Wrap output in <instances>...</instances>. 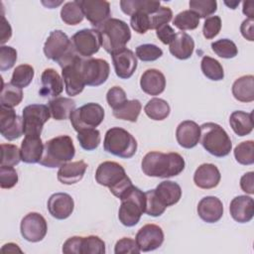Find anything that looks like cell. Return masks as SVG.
Returning <instances> with one entry per match:
<instances>
[{
    "mask_svg": "<svg viewBox=\"0 0 254 254\" xmlns=\"http://www.w3.org/2000/svg\"><path fill=\"white\" fill-rule=\"evenodd\" d=\"M1 251L3 252V253H6V252H16V251H18V252H22V250L18 247V245L17 244H15V243H7V244H4L3 245V247L1 248Z\"/></svg>",
    "mask_w": 254,
    "mask_h": 254,
    "instance_id": "61",
    "label": "cell"
},
{
    "mask_svg": "<svg viewBox=\"0 0 254 254\" xmlns=\"http://www.w3.org/2000/svg\"><path fill=\"white\" fill-rule=\"evenodd\" d=\"M156 36L159 38V40L163 44L170 45L174 40L176 33H175V30L169 24H166L156 30Z\"/></svg>",
    "mask_w": 254,
    "mask_h": 254,
    "instance_id": "56",
    "label": "cell"
},
{
    "mask_svg": "<svg viewBox=\"0 0 254 254\" xmlns=\"http://www.w3.org/2000/svg\"><path fill=\"white\" fill-rule=\"evenodd\" d=\"M135 241L142 252L156 250L164 242L163 229L157 224H146L138 230Z\"/></svg>",
    "mask_w": 254,
    "mask_h": 254,
    "instance_id": "17",
    "label": "cell"
},
{
    "mask_svg": "<svg viewBox=\"0 0 254 254\" xmlns=\"http://www.w3.org/2000/svg\"><path fill=\"white\" fill-rule=\"evenodd\" d=\"M199 127V142L205 151L217 158L225 157L230 153L232 149L231 139L220 125L206 122Z\"/></svg>",
    "mask_w": 254,
    "mask_h": 254,
    "instance_id": "5",
    "label": "cell"
},
{
    "mask_svg": "<svg viewBox=\"0 0 254 254\" xmlns=\"http://www.w3.org/2000/svg\"><path fill=\"white\" fill-rule=\"evenodd\" d=\"M212 51L222 59H233L238 54L235 43L229 39H220L211 43Z\"/></svg>",
    "mask_w": 254,
    "mask_h": 254,
    "instance_id": "45",
    "label": "cell"
},
{
    "mask_svg": "<svg viewBox=\"0 0 254 254\" xmlns=\"http://www.w3.org/2000/svg\"><path fill=\"white\" fill-rule=\"evenodd\" d=\"M140 86L141 89L149 95H159L165 90L166 77L159 69L149 68L141 75Z\"/></svg>",
    "mask_w": 254,
    "mask_h": 254,
    "instance_id": "25",
    "label": "cell"
},
{
    "mask_svg": "<svg viewBox=\"0 0 254 254\" xmlns=\"http://www.w3.org/2000/svg\"><path fill=\"white\" fill-rule=\"evenodd\" d=\"M196 211L204 222L214 223L220 220L223 215V204L216 196H204L199 200Z\"/></svg>",
    "mask_w": 254,
    "mask_h": 254,
    "instance_id": "20",
    "label": "cell"
},
{
    "mask_svg": "<svg viewBox=\"0 0 254 254\" xmlns=\"http://www.w3.org/2000/svg\"><path fill=\"white\" fill-rule=\"evenodd\" d=\"M199 24L198 16L190 10H184L173 19V25L181 31L194 30Z\"/></svg>",
    "mask_w": 254,
    "mask_h": 254,
    "instance_id": "41",
    "label": "cell"
},
{
    "mask_svg": "<svg viewBox=\"0 0 254 254\" xmlns=\"http://www.w3.org/2000/svg\"><path fill=\"white\" fill-rule=\"evenodd\" d=\"M155 192L167 207L178 203L182 197L181 186L172 181H164L160 183L156 187Z\"/></svg>",
    "mask_w": 254,
    "mask_h": 254,
    "instance_id": "30",
    "label": "cell"
},
{
    "mask_svg": "<svg viewBox=\"0 0 254 254\" xmlns=\"http://www.w3.org/2000/svg\"><path fill=\"white\" fill-rule=\"evenodd\" d=\"M64 90V79L54 68H46L41 75V88L39 94L42 97H58Z\"/></svg>",
    "mask_w": 254,
    "mask_h": 254,
    "instance_id": "24",
    "label": "cell"
},
{
    "mask_svg": "<svg viewBox=\"0 0 254 254\" xmlns=\"http://www.w3.org/2000/svg\"><path fill=\"white\" fill-rule=\"evenodd\" d=\"M235 160L244 166L254 163V142L252 140L239 143L233 151Z\"/></svg>",
    "mask_w": 254,
    "mask_h": 254,
    "instance_id": "43",
    "label": "cell"
},
{
    "mask_svg": "<svg viewBox=\"0 0 254 254\" xmlns=\"http://www.w3.org/2000/svg\"><path fill=\"white\" fill-rule=\"evenodd\" d=\"M229 124L233 132L240 137L250 134L254 127L252 112L242 110L232 112L229 117Z\"/></svg>",
    "mask_w": 254,
    "mask_h": 254,
    "instance_id": "32",
    "label": "cell"
},
{
    "mask_svg": "<svg viewBox=\"0 0 254 254\" xmlns=\"http://www.w3.org/2000/svg\"><path fill=\"white\" fill-rule=\"evenodd\" d=\"M137 141L132 134L121 127H112L105 133L104 150L122 159L132 158L137 151Z\"/></svg>",
    "mask_w": 254,
    "mask_h": 254,
    "instance_id": "7",
    "label": "cell"
},
{
    "mask_svg": "<svg viewBox=\"0 0 254 254\" xmlns=\"http://www.w3.org/2000/svg\"><path fill=\"white\" fill-rule=\"evenodd\" d=\"M87 169V164L80 160L75 162H68L58 171V180L64 185H73L82 180L85 171Z\"/></svg>",
    "mask_w": 254,
    "mask_h": 254,
    "instance_id": "27",
    "label": "cell"
},
{
    "mask_svg": "<svg viewBox=\"0 0 254 254\" xmlns=\"http://www.w3.org/2000/svg\"><path fill=\"white\" fill-rule=\"evenodd\" d=\"M24 134L40 136L45 123L50 119L51 112L48 105L30 104L23 109Z\"/></svg>",
    "mask_w": 254,
    "mask_h": 254,
    "instance_id": "11",
    "label": "cell"
},
{
    "mask_svg": "<svg viewBox=\"0 0 254 254\" xmlns=\"http://www.w3.org/2000/svg\"><path fill=\"white\" fill-rule=\"evenodd\" d=\"M103 107L95 102L86 103L76 108L70 115V123L73 129L78 132L86 128H95L101 124L104 119Z\"/></svg>",
    "mask_w": 254,
    "mask_h": 254,
    "instance_id": "9",
    "label": "cell"
},
{
    "mask_svg": "<svg viewBox=\"0 0 254 254\" xmlns=\"http://www.w3.org/2000/svg\"><path fill=\"white\" fill-rule=\"evenodd\" d=\"M141 251L136 243V241L130 237H123L119 239L115 246H114V253L115 254H139Z\"/></svg>",
    "mask_w": 254,
    "mask_h": 254,
    "instance_id": "55",
    "label": "cell"
},
{
    "mask_svg": "<svg viewBox=\"0 0 254 254\" xmlns=\"http://www.w3.org/2000/svg\"><path fill=\"white\" fill-rule=\"evenodd\" d=\"M17 61V51L10 46L0 47V70L5 71L12 68Z\"/></svg>",
    "mask_w": 254,
    "mask_h": 254,
    "instance_id": "50",
    "label": "cell"
},
{
    "mask_svg": "<svg viewBox=\"0 0 254 254\" xmlns=\"http://www.w3.org/2000/svg\"><path fill=\"white\" fill-rule=\"evenodd\" d=\"M96 29L101 37V47L110 55L124 49L131 39L128 24L120 19L110 18Z\"/></svg>",
    "mask_w": 254,
    "mask_h": 254,
    "instance_id": "4",
    "label": "cell"
},
{
    "mask_svg": "<svg viewBox=\"0 0 254 254\" xmlns=\"http://www.w3.org/2000/svg\"><path fill=\"white\" fill-rule=\"evenodd\" d=\"M185 159L179 153H147L141 162L143 173L148 177L168 179L180 175L185 169Z\"/></svg>",
    "mask_w": 254,
    "mask_h": 254,
    "instance_id": "1",
    "label": "cell"
},
{
    "mask_svg": "<svg viewBox=\"0 0 254 254\" xmlns=\"http://www.w3.org/2000/svg\"><path fill=\"white\" fill-rule=\"evenodd\" d=\"M120 200L121 204L118 210L119 221L127 227L135 226L139 222L141 215L145 212V192L133 185Z\"/></svg>",
    "mask_w": 254,
    "mask_h": 254,
    "instance_id": "6",
    "label": "cell"
},
{
    "mask_svg": "<svg viewBox=\"0 0 254 254\" xmlns=\"http://www.w3.org/2000/svg\"><path fill=\"white\" fill-rule=\"evenodd\" d=\"M80 7L87 21L98 28L110 19V3L105 0H79Z\"/></svg>",
    "mask_w": 254,
    "mask_h": 254,
    "instance_id": "16",
    "label": "cell"
},
{
    "mask_svg": "<svg viewBox=\"0 0 254 254\" xmlns=\"http://www.w3.org/2000/svg\"><path fill=\"white\" fill-rule=\"evenodd\" d=\"M21 158L26 164H36L39 163L43 151L44 144L40 136L25 135L24 140L21 143Z\"/></svg>",
    "mask_w": 254,
    "mask_h": 254,
    "instance_id": "26",
    "label": "cell"
},
{
    "mask_svg": "<svg viewBox=\"0 0 254 254\" xmlns=\"http://www.w3.org/2000/svg\"><path fill=\"white\" fill-rule=\"evenodd\" d=\"M253 6H254V3L251 2V1L250 2L249 1L243 2L242 12H243L244 15L248 16L249 19H253V17H254V8H253Z\"/></svg>",
    "mask_w": 254,
    "mask_h": 254,
    "instance_id": "60",
    "label": "cell"
},
{
    "mask_svg": "<svg viewBox=\"0 0 254 254\" xmlns=\"http://www.w3.org/2000/svg\"><path fill=\"white\" fill-rule=\"evenodd\" d=\"M144 111L146 115L152 120L162 121L170 115L171 108L165 99L154 97L146 103Z\"/></svg>",
    "mask_w": 254,
    "mask_h": 254,
    "instance_id": "35",
    "label": "cell"
},
{
    "mask_svg": "<svg viewBox=\"0 0 254 254\" xmlns=\"http://www.w3.org/2000/svg\"><path fill=\"white\" fill-rule=\"evenodd\" d=\"M189 5L190 10L195 13L199 19H206L217 10V2L215 0H190Z\"/></svg>",
    "mask_w": 254,
    "mask_h": 254,
    "instance_id": "44",
    "label": "cell"
},
{
    "mask_svg": "<svg viewBox=\"0 0 254 254\" xmlns=\"http://www.w3.org/2000/svg\"><path fill=\"white\" fill-rule=\"evenodd\" d=\"M61 18L66 25H77L82 22L84 14L80 7L79 1H69L63 5L61 9Z\"/></svg>",
    "mask_w": 254,
    "mask_h": 254,
    "instance_id": "36",
    "label": "cell"
},
{
    "mask_svg": "<svg viewBox=\"0 0 254 254\" xmlns=\"http://www.w3.org/2000/svg\"><path fill=\"white\" fill-rule=\"evenodd\" d=\"M81 71L85 85L98 86L107 80L110 66L107 61L103 59L82 58Z\"/></svg>",
    "mask_w": 254,
    "mask_h": 254,
    "instance_id": "13",
    "label": "cell"
},
{
    "mask_svg": "<svg viewBox=\"0 0 254 254\" xmlns=\"http://www.w3.org/2000/svg\"><path fill=\"white\" fill-rule=\"evenodd\" d=\"M22 161L21 150L13 144H1V166L14 167Z\"/></svg>",
    "mask_w": 254,
    "mask_h": 254,
    "instance_id": "47",
    "label": "cell"
},
{
    "mask_svg": "<svg viewBox=\"0 0 254 254\" xmlns=\"http://www.w3.org/2000/svg\"><path fill=\"white\" fill-rule=\"evenodd\" d=\"M2 81V88L0 94V104L1 106L11 107L17 106L21 103L23 99V91L22 88H19L13 85L11 82L4 83Z\"/></svg>",
    "mask_w": 254,
    "mask_h": 254,
    "instance_id": "37",
    "label": "cell"
},
{
    "mask_svg": "<svg viewBox=\"0 0 254 254\" xmlns=\"http://www.w3.org/2000/svg\"><path fill=\"white\" fill-rule=\"evenodd\" d=\"M105 243L104 241L96 236L89 235L86 237L81 236L79 245V254H104Z\"/></svg>",
    "mask_w": 254,
    "mask_h": 254,
    "instance_id": "42",
    "label": "cell"
},
{
    "mask_svg": "<svg viewBox=\"0 0 254 254\" xmlns=\"http://www.w3.org/2000/svg\"><path fill=\"white\" fill-rule=\"evenodd\" d=\"M240 32L241 35L243 36V38H245L246 40L252 42L254 41V21L253 19H245L241 26H240Z\"/></svg>",
    "mask_w": 254,
    "mask_h": 254,
    "instance_id": "58",
    "label": "cell"
},
{
    "mask_svg": "<svg viewBox=\"0 0 254 254\" xmlns=\"http://www.w3.org/2000/svg\"><path fill=\"white\" fill-rule=\"evenodd\" d=\"M81 57L75 55L61 66L65 92L69 96L78 95L85 86L81 71Z\"/></svg>",
    "mask_w": 254,
    "mask_h": 254,
    "instance_id": "10",
    "label": "cell"
},
{
    "mask_svg": "<svg viewBox=\"0 0 254 254\" xmlns=\"http://www.w3.org/2000/svg\"><path fill=\"white\" fill-rule=\"evenodd\" d=\"M75 148L68 135H60L44 144L40 164L47 168H60L73 159Z\"/></svg>",
    "mask_w": 254,
    "mask_h": 254,
    "instance_id": "3",
    "label": "cell"
},
{
    "mask_svg": "<svg viewBox=\"0 0 254 254\" xmlns=\"http://www.w3.org/2000/svg\"><path fill=\"white\" fill-rule=\"evenodd\" d=\"M76 103L69 97L58 96L48 102V107L51 112V116L58 121L68 119L71 113L76 109Z\"/></svg>",
    "mask_w": 254,
    "mask_h": 254,
    "instance_id": "29",
    "label": "cell"
},
{
    "mask_svg": "<svg viewBox=\"0 0 254 254\" xmlns=\"http://www.w3.org/2000/svg\"><path fill=\"white\" fill-rule=\"evenodd\" d=\"M241 190L249 194L254 193V173L248 172L244 174L240 179Z\"/></svg>",
    "mask_w": 254,
    "mask_h": 254,
    "instance_id": "57",
    "label": "cell"
},
{
    "mask_svg": "<svg viewBox=\"0 0 254 254\" xmlns=\"http://www.w3.org/2000/svg\"><path fill=\"white\" fill-rule=\"evenodd\" d=\"M145 196H146V205H145L146 214L153 217H157L162 215L165 212L167 206L157 196L155 192V189L147 190L145 192Z\"/></svg>",
    "mask_w": 254,
    "mask_h": 254,
    "instance_id": "46",
    "label": "cell"
},
{
    "mask_svg": "<svg viewBox=\"0 0 254 254\" xmlns=\"http://www.w3.org/2000/svg\"><path fill=\"white\" fill-rule=\"evenodd\" d=\"M200 68L204 76L210 80L218 81L222 80L224 77V71L221 64L208 56H204L200 62Z\"/></svg>",
    "mask_w": 254,
    "mask_h": 254,
    "instance_id": "38",
    "label": "cell"
},
{
    "mask_svg": "<svg viewBox=\"0 0 254 254\" xmlns=\"http://www.w3.org/2000/svg\"><path fill=\"white\" fill-rule=\"evenodd\" d=\"M74 52L81 58H91L101 47V37L97 29H82L70 39Z\"/></svg>",
    "mask_w": 254,
    "mask_h": 254,
    "instance_id": "12",
    "label": "cell"
},
{
    "mask_svg": "<svg viewBox=\"0 0 254 254\" xmlns=\"http://www.w3.org/2000/svg\"><path fill=\"white\" fill-rule=\"evenodd\" d=\"M161 6L160 1L152 0H122L120 1V8L122 12L128 16H132L136 12L142 11L148 14L156 12Z\"/></svg>",
    "mask_w": 254,
    "mask_h": 254,
    "instance_id": "33",
    "label": "cell"
},
{
    "mask_svg": "<svg viewBox=\"0 0 254 254\" xmlns=\"http://www.w3.org/2000/svg\"><path fill=\"white\" fill-rule=\"evenodd\" d=\"M173 18V11L171 8L166 6H160V8L149 14V22H150V30H157L161 26L168 24Z\"/></svg>",
    "mask_w": 254,
    "mask_h": 254,
    "instance_id": "49",
    "label": "cell"
},
{
    "mask_svg": "<svg viewBox=\"0 0 254 254\" xmlns=\"http://www.w3.org/2000/svg\"><path fill=\"white\" fill-rule=\"evenodd\" d=\"M0 31H1V39H0V43L3 46L7 41L10 40L11 36H12V29L11 26L9 24V22L5 19L4 15L1 16V27H0Z\"/></svg>",
    "mask_w": 254,
    "mask_h": 254,
    "instance_id": "59",
    "label": "cell"
},
{
    "mask_svg": "<svg viewBox=\"0 0 254 254\" xmlns=\"http://www.w3.org/2000/svg\"><path fill=\"white\" fill-rule=\"evenodd\" d=\"M48 231V224L45 217L38 212L26 214L20 224V232L23 238L29 242L42 241Z\"/></svg>",
    "mask_w": 254,
    "mask_h": 254,
    "instance_id": "14",
    "label": "cell"
},
{
    "mask_svg": "<svg viewBox=\"0 0 254 254\" xmlns=\"http://www.w3.org/2000/svg\"><path fill=\"white\" fill-rule=\"evenodd\" d=\"M169 50L175 58L179 60H188L193 53L194 41L186 32H179L170 44Z\"/></svg>",
    "mask_w": 254,
    "mask_h": 254,
    "instance_id": "28",
    "label": "cell"
},
{
    "mask_svg": "<svg viewBox=\"0 0 254 254\" xmlns=\"http://www.w3.org/2000/svg\"><path fill=\"white\" fill-rule=\"evenodd\" d=\"M111 58L115 73L119 78L127 79L133 75L137 68V58L131 50L124 48L111 54Z\"/></svg>",
    "mask_w": 254,
    "mask_h": 254,
    "instance_id": "18",
    "label": "cell"
},
{
    "mask_svg": "<svg viewBox=\"0 0 254 254\" xmlns=\"http://www.w3.org/2000/svg\"><path fill=\"white\" fill-rule=\"evenodd\" d=\"M221 30V19L219 16H210L204 20L202 34L206 40L216 37Z\"/></svg>",
    "mask_w": 254,
    "mask_h": 254,
    "instance_id": "52",
    "label": "cell"
},
{
    "mask_svg": "<svg viewBox=\"0 0 254 254\" xmlns=\"http://www.w3.org/2000/svg\"><path fill=\"white\" fill-rule=\"evenodd\" d=\"M136 58L142 62H154L163 56L161 48L154 44H143L136 48Z\"/></svg>",
    "mask_w": 254,
    "mask_h": 254,
    "instance_id": "48",
    "label": "cell"
},
{
    "mask_svg": "<svg viewBox=\"0 0 254 254\" xmlns=\"http://www.w3.org/2000/svg\"><path fill=\"white\" fill-rule=\"evenodd\" d=\"M232 94L240 102H252L254 100V76L242 75L232 84Z\"/></svg>",
    "mask_w": 254,
    "mask_h": 254,
    "instance_id": "31",
    "label": "cell"
},
{
    "mask_svg": "<svg viewBox=\"0 0 254 254\" xmlns=\"http://www.w3.org/2000/svg\"><path fill=\"white\" fill-rule=\"evenodd\" d=\"M221 179L218 168L209 163L201 164L193 174V183L203 190H210L218 186Z\"/></svg>",
    "mask_w": 254,
    "mask_h": 254,
    "instance_id": "22",
    "label": "cell"
},
{
    "mask_svg": "<svg viewBox=\"0 0 254 254\" xmlns=\"http://www.w3.org/2000/svg\"><path fill=\"white\" fill-rule=\"evenodd\" d=\"M0 132L1 135L9 141L20 138L24 134L23 117L17 115L13 108L1 106Z\"/></svg>",
    "mask_w": 254,
    "mask_h": 254,
    "instance_id": "15",
    "label": "cell"
},
{
    "mask_svg": "<svg viewBox=\"0 0 254 254\" xmlns=\"http://www.w3.org/2000/svg\"><path fill=\"white\" fill-rule=\"evenodd\" d=\"M131 28L138 34H145L148 30H150V22H149V14L146 12H136L131 16L130 19Z\"/></svg>",
    "mask_w": 254,
    "mask_h": 254,
    "instance_id": "53",
    "label": "cell"
},
{
    "mask_svg": "<svg viewBox=\"0 0 254 254\" xmlns=\"http://www.w3.org/2000/svg\"><path fill=\"white\" fill-rule=\"evenodd\" d=\"M34 74V67L30 64H23L16 66L12 73L10 82L19 88H25L32 82Z\"/></svg>",
    "mask_w": 254,
    "mask_h": 254,
    "instance_id": "39",
    "label": "cell"
},
{
    "mask_svg": "<svg viewBox=\"0 0 254 254\" xmlns=\"http://www.w3.org/2000/svg\"><path fill=\"white\" fill-rule=\"evenodd\" d=\"M18 174L13 167L1 166L0 168V187L2 189H12L18 183Z\"/></svg>",
    "mask_w": 254,
    "mask_h": 254,
    "instance_id": "51",
    "label": "cell"
},
{
    "mask_svg": "<svg viewBox=\"0 0 254 254\" xmlns=\"http://www.w3.org/2000/svg\"><path fill=\"white\" fill-rule=\"evenodd\" d=\"M142 109V104L138 99L126 100L123 104L115 109H112L113 116L117 119L136 122Z\"/></svg>",
    "mask_w": 254,
    "mask_h": 254,
    "instance_id": "34",
    "label": "cell"
},
{
    "mask_svg": "<svg viewBox=\"0 0 254 254\" xmlns=\"http://www.w3.org/2000/svg\"><path fill=\"white\" fill-rule=\"evenodd\" d=\"M200 127L192 120L181 122L176 130V139L179 145L186 149L195 147L199 142Z\"/></svg>",
    "mask_w": 254,
    "mask_h": 254,
    "instance_id": "21",
    "label": "cell"
},
{
    "mask_svg": "<svg viewBox=\"0 0 254 254\" xmlns=\"http://www.w3.org/2000/svg\"><path fill=\"white\" fill-rule=\"evenodd\" d=\"M47 207L54 218L63 220L69 217L72 213L74 201L66 192H56L49 197Z\"/></svg>",
    "mask_w": 254,
    "mask_h": 254,
    "instance_id": "19",
    "label": "cell"
},
{
    "mask_svg": "<svg viewBox=\"0 0 254 254\" xmlns=\"http://www.w3.org/2000/svg\"><path fill=\"white\" fill-rule=\"evenodd\" d=\"M224 3H225V5H227L229 8H231V9H235V8H236V6L240 3V1H231L230 3H229V2H227V1H225Z\"/></svg>",
    "mask_w": 254,
    "mask_h": 254,
    "instance_id": "62",
    "label": "cell"
},
{
    "mask_svg": "<svg viewBox=\"0 0 254 254\" xmlns=\"http://www.w3.org/2000/svg\"><path fill=\"white\" fill-rule=\"evenodd\" d=\"M95 180L100 186L108 188L113 195L119 199L133 186L124 168L112 161H105L99 164L95 172Z\"/></svg>",
    "mask_w": 254,
    "mask_h": 254,
    "instance_id": "2",
    "label": "cell"
},
{
    "mask_svg": "<svg viewBox=\"0 0 254 254\" xmlns=\"http://www.w3.org/2000/svg\"><path fill=\"white\" fill-rule=\"evenodd\" d=\"M126 100H127L126 92L120 86H113L106 93V101L112 109L117 108L118 106L123 104Z\"/></svg>",
    "mask_w": 254,
    "mask_h": 254,
    "instance_id": "54",
    "label": "cell"
},
{
    "mask_svg": "<svg viewBox=\"0 0 254 254\" xmlns=\"http://www.w3.org/2000/svg\"><path fill=\"white\" fill-rule=\"evenodd\" d=\"M229 211L231 217L239 222H249L254 215V200L248 195L235 196L229 205Z\"/></svg>",
    "mask_w": 254,
    "mask_h": 254,
    "instance_id": "23",
    "label": "cell"
},
{
    "mask_svg": "<svg viewBox=\"0 0 254 254\" xmlns=\"http://www.w3.org/2000/svg\"><path fill=\"white\" fill-rule=\"evenodd\" d=\"M44 54L47 59L58 63L60 66L77 55L70 39L61 30H54L50 33L44 44Z\"/></svg>",
    "mask_w": 254,
    "mask_h": 254,
    "instance_id": "8",
    "label": "cell"
},
{
    "mask_svg": "<svg viewBox=\"0 0 254 254\" xmlns=\"http://www.w3.org/2000/svg\"><path fill=\"white\" fill-rule=\"evenodd\" d=\"M77 140L82 149L86 151L95 150L101 141L100 132L96 128H86L77 132Z\"/></svg>",
    "mask_w": 254,
    "mask_h": 254,
    "instance_id": "40",
    "label": "cell"
}]
</instances>
